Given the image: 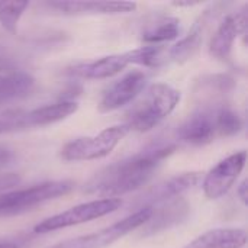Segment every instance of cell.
<instances>
[{
  "mask_svg": "<svg viewBox=\"0 0 248 248\" xmlns=\"http://www.w3.org/2000/svg\"><path fill=\"white\" fill-rule=\"evenodd\" d=\"M35 89V78L25 71L0 74V105L23 99Z\"/></svg>",
  "mask_w": 248,
  "mask_h": 248,
  "instance_id": "2e32d148",
  "label": "cell"
},
{
  "mask_svg": "<svg viewBox=\"0 0 248 248\" xmlns=\"http://www.w3.org/2000/svg\"><path fill=\"white\" fill-rule=\"evenodd\" d=\"M49 7L68 16L86 15H119L137 9L132 1H52Z\"/></svg>",
  "mask_w": 248,
  "mask_h": 248,
  "instance_id": "4fadbf2b",
  "label": "cell"
},
{
  "mask_svg": "<svg viewBox=\"0 0 248 248\" xmlns=\"http://www.w3.org/2000/svg\"><path fill=\"white\" fill-rule=\"evenodd\" d=\"M147 84V74L140 70H134L115 83H112L103 93L97 109L100 113L113 112L131 102H134L144 90Z\"/></svg>",
  "mask_w": 248,
  "mask_h": 248,
  "instance_id": "9c48e42d",
  "label": "cell"
},
{
  "mask_svg": "<svg viewBox=\"0 0 248 248\" xmlns=\"http://www.w3.org/2000/svg\"><path fill=\"white\" fill-rule=\"evenodd\" d=\"M122 199L119 198H102L90 202H84L76 205L64 212L52 215L33 227V232L36 234H48L58 230H65L70 227H76L84 222L94 221L97 218L106 217L109 214L116 212L122 206Z\"/></svg>",
  "mask_w": 248,
  "mask_h": 248,
  "instance_id": "277c9868",
  "label": "cell"
},
{
  "mask_svg": "<svg viewBox=\"0 0 248 248\" xmlns=\"http://www.w3.org/2000/svg\"><path fill=\"white\" fill-rule=\"evenodd\" d=\"M247 232L241 228H215L209 230L183 248H244Z\"/></svg>",
  "mask_w": 248,
  "mask_h": 248,
  "instance_id": "9a60e30c",
  "label": "cell"
},
{
  "mask_svg": "<svg viewBox=\"0 0 248 248\" xmlns=\"http://www.w3.org/2000/svg\"><path fill=\"white\" fill-rule=\"evenodd\" d=\"M180 99V92L170 84H151L126 112L125 125L129 131L148 132L160 125L176 109Z\"/></svg>",
  "mask_w": 248,
  "mask_h": 248,
  "instance_id": "7a4b0ae2",
  "label": "cell"
},
{
  "mask_svg": "<svg viewBox=\"0 0 248 248\" xmlns=\"http://www.w3.org/2000/svg\"><path fill=\"white\" fill-rule=\"evenodd\" d=\"M0 248H19L16 243H0Z\"/></svg>",
  "mask_w": 248,
  "mask_h": 248,
  "instance_id": "cb8c5ba5",
  "label": "cell"
},
{
  "mask_svg": "<svg viewBox=\"0 0 248 248\" xmlns=\"http://www.w3.org/2000/svg\"><path fill=\"white\" fill-rule=\"evenodd\" d=\"M131 64L144 67L145 52L142 46L77 64L70 70V74L80 77V78H86V80H105V78H110L119 74Z\"/></svg>",
  "mask_w": 248,
  "mask_h": 248,
  "instance_id": "52a82bcc",
  "label": "cell"
},
{
  "mask_svg": "<svg viewBox=\"0 0 248 248\" xmlns=\"http://www.w3.org/2000/svg\"><path fill=\"white\" fill-rule=\"evenodd\" d=\"M174 150L176 145L171 144L155 145L116 161L96 173L84 190L90 195L121 199V196L145 186L161 166V161L173 154Z\"/></svg>",
  "mask_w": 248,
  "mask_h": 248,
  "instance_id": "6da1fadb",
  "label": "cell"
},
{
  "mask_svg": "<svg viewBox=\"0 0 248 248\" xmlns=\"http://www.w3.org/2000/svg\"><path fill=\"white\" fill-rule=\"evenodd\" d=\"M215 128L217 134L222 137H232L241 132L243 119L234 109L222 106L215 112Z\"/></svg>",
  "mask_w": 248,
  "mask_h": 248,
  "instance_id": "ffe728a7",
  "label": "cell"
},
{
  "mask_svg": "<svg viewBox=\"0 0 248 248\" xmlns=\"http://www.w3.org/2000/svg\"><path fill=\"white\" fill-rule=\"evenodd\" d=\"M248 26V7L243 6L241 9L230 13L218 26L209 42V54L218 60H228L232 51V46L237 38L247 31Z\"/></svg>",
  "mask_w": 248,
  "mask_h": 248,
  "instance_id": "30bf717a",
  "label": "cell"
},
{
  "mask_svg": "<svg viewBox=\"0 0 248 248\" xmlns=\"http://www.w3.org/2000/svg\"><path fill=\"white\" fill-rule=\"evenodd\" d=\"M12 160V151L9 148L0 147V166L7 164Z\"/></svg>",
  "mask_w": 248,
  "mask_h": 248,
  "instance_id": "7402d4cb",
  "label": "cell"
},
{
  "mask_svg": "<svg viewBox=\"0 0 248 248\" xmlns=\"http://www.w3.org/2000/svg\"><path fill=\"white\" fill-rule=\"evenodd\" d=\"M177 137L180 141L195 147L211 144L217 137L215 112L199 110L193 113L179 126Z\"/></svg>",
  "mask_w": 248,
  "mask_h": 248,
  "instance_id": "7c38bea8",
  "label": "cell"
},
{
  "mask_svg": "<svg viewBox=\"0 0 248 248\" xmlns=\"http://www.w3.org/2000/svg\"><path fill=\"white\" fill-rule=\"evenodd\" d=\"M29 7V1H0V23L10 32H17V25L25 10Z\"/></svg>",
  "mask_w": 248,
  "mask_h": 248,
  "instance_id": "44dd1931",
  "label": "cell"
},
{
  "mask_svg": "<svg viewBox=\"0 0 248 248\" xmlns=\"http://www.w3.org/2000/svg\"><path fill=\"white\" fill-rule=\"evenodd\" d=\"M73 180H51L33 185L26 189L12 190L0 195V218L15 217L32 211L42 203L70 193L74 189Z\"/></svg>",
  "mask_w": 248,
  "mask_h": 248,
  "instance_id": "3957f363",
  "label": "cell"
},
{
  "mask_svg": "<svg viewBox=\"0 0 248 248\" xmlns=\"http://www.w3.org/2000/svg\"><path fill=\"white\" fill-rule=\"evenodd\" d=\"M154 208H141L140 211L134 212L132 215L112 224L110 227H106L97 232L71 238L61 241L49 248H106L116 243L118 240L124 238L129 232L141 228L147 224V221L151 218Z\"/></svg>",
  "mask_w": 248,
  "mask_h": 248,
  "instance_id": "8992f818",
  "label": "cell"
},
{
  "mask_svg": "<svg viewBox=\"0 0 248 248\" xmlns=\"http://www.w3.org/2000/svg\"><path fill=\"white\" fill-rule=\"evenodd\" d=\"M209 16H211L209 10H206L205 13H202L199 16V19L195 22L192 31L183 39H180L174 46H171L170 58H173L177 62H183V61L189 60L198 51V48L202 44L203 33L206 32L208 23H209Z\"/></svg>",
  "mask_w": 248,
  "mask_h": 248,
  "instance_id": "e0dca14e",
  "label": "cell"
},
{
  "mask_svg": "<svg viewBox=\"0 0 248 248\" xmlns=\"http://www.w3.org/2000/svg\"><path fill=\"white\" fill-rule=\"evenodd\" d=\"M180 35V20L171 16L160 17L144 33L142 41L147 45H163Z\"/></svg>",
  "mask_w": 248,
  "mask_h": 248,
  "instance_id": "d6986e66",
  "label": "cell"
},
{
  "mask_svg": "<svg viewBox=\"0 0 248 248\" xmlns=\"http://www.w3.org/2000/svg\"><path fill=\"white\" fill-rule=\"evenodd\" d=\"M247 163V151H238L221 160L212 167L203 179V193L208 199L215 201L225 196L238 180Z\"/></svg>",
  "mask_w": 248,
  "mask_h": 248,
  "instance_id": "ba28073f",
  "label": "cell"
},
{
  "mask_svg": "<svg viewBox=\"0 0 248 248\" xmlns=\"http://www.w3.org/2000/svg\"><path fill=\"white\" fill-rule=\"evenodd\" d=\"M77 109H78V105L77 102H73V100H61V102L44 105L41 108L31 109V110L20 109V115H19V124H22L20 131L57 124L60 121L67 119L73 113H76Z\"/></svg>",
  "mask_w": 248,
  "mask_h": 248,
  "instance_id": "8fae6325",
  "label": "cell"
},
{
  "mask_svg": "<svg viewBox=\"0 0 248 248\" xmlns=\"http://www.w3.org/2000/svg\"><path fill=\"white\" fill-rule=\"evenodd\" d=\"M247 180H243L241 182V185L238 186V196H240V199H241V202L246 205L247 203V198H248V193H247Z\"/></svg>",
  "mask_w": 248,
  "mask_h": 248,
  "instance_id": "603a6c76",
  "label": "cell"
},
{
  "mask_svg": "<svg viewBox=\"0 0 248 248\" xmlns=\"http://www.w3.org/2000/svg\"><path fill=\"white\" fill-rule=\"evenodd\" d=\"M199 179H201V173H198V171H187V173H182V174L170 177L169 180L153 187L142 198V201L145 203L144 208H153L157 203H163V202L180 198L185 192H187L193 186H196Z\"/></svg>",
  "mask_w": 248,
  "mask_h": 248,
  "instance_id": "5bb4252c",
  "label": "cell"
},
{
  "mask_svg": "<svg viewBox=\"0 0 248 248\" xmlns=\"http://www.w3.org/2000/svg\"><path fill=\"white\" fill-rule=\"evenodd\" d=\"M189 211V205L185 201H176L170 202L169 205L163 206L158 212L153 209L151 218L147 221L145 225V232L147 234H157L161 230H166L177 222H180Z\"/></svg>",
  "mask_w": 248,
  "mask_h": 248,
  "instance_id": "ac0fdd59",
  "label": "cell"
},
{
  "mask_svg": "<svg viewBox=\"0 0 248 248\" xmlns=\"http://www.w3.org/2000/svg\"><path fill=\"white\" fill-rule=\"evenodd\" d=\"M129 129L125 124L113 125L97 135L81 137L67 142L61 148V158L64 161H92L108 157L115 147L128 135Z\"/></svg>",
  "mask_w": 248,
  "mask_h": 248,
  "instance_id": "5b68a950",
  "label": "cell"
}]
</instances>
